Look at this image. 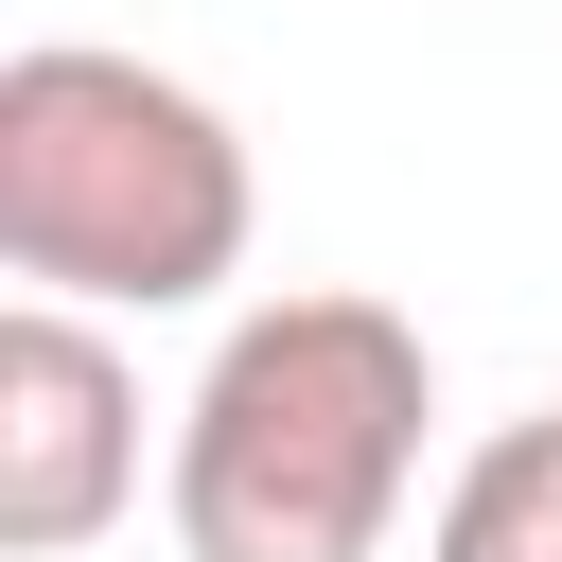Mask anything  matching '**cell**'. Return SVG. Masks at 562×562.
Segmentation results:
<instances>
[{
  "label": "cell",
  "mask_w": 562,
  "mask_h": 562,
  "mask_svg": "<svg viewBox=\"0 0 562 562\" xmlns=\"http://www.w3.org/2000/svg\"><path fill=\"white\" fill-rule=\"evenodd\" d=\"M422 562H562V404L544 422H492L422 527Z\"/></svg>",
  "instance_id": "277c9868"
},
{
  "label": "cell",
  "mask_w": 562,
  "mask_h": 562,
  "mask_svg": "<svg viewBox=\"0 0 562 562\" xmlns=\"http://www.w3.org/2000/svg\"><path fill=\"white\" fill-rule=\"evenodd\" d=\"M246 140L211 88L35 35L0 53V263L70 316H176L211 281H246Z\"/></svg>",
  "instance_id": "7a4b0ae2"
},
{
  "label": "cell",
  "mask_w": 562,
  "mask_h": 562,
  "mask_svg": "<svg viewBox=\"0 0 562 562\" xmlns=\"http://www.w3.org/2000/svg\"><path fill=\"white\" fill-rule=\"evenodd\" d=\"M123 492H140V369L105 351V316L18 299L0 316V544L70 562L123 527Z\"/></svg>",
  "instance_id": "3957f363"
},
{
  "label": "cell",
  "mask_w": 562,
  "mask_h": 562,
  "mask_svg": "<svg viewBox=\"0 0 562 562\" xmlns=\"http://www.w3.org/2000/svg\"><path fill=\"white\" fill-rule=\"evenodd\" d=\"M422 422H439L422 316L351 281L246 299L176 404V544L193 562H386L422 492Z\"/></svg>",
  "instance_id": "6da1fadb"
}]
</instances>
